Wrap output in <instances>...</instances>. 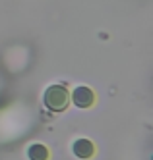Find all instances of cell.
Instances as JSON below:
<instances>
[{
  "label": "cell",
  "mask_w": 153,
  "mask_h": 160,
  "mask_svg": "<svg viewBox=\"0 0 153 160\" xmlns=\"http://www.w3.org/2000/svg\"><path fill=\"white\" fill-rule=\"evenodd\" d=\"M43 100H45V106L49 108V110L62 112V110H66L68 102H70V95H68L66 87H62V85H51L49 89L45 91Z\"/></svg>",
  "instance_id": "cell-1"
},
{
  "label": "cell",
  "mask_w": 153,
  "mask_h": 160,
  "mask_svg": "<svg viewBox=\"0 0 153 160\" xmlns=\"http://www.w3.org/2000/svg\"><path fill=\"white\" fill-rule=\"evenodd\" d=\"M72 100L78 108H89L93 106V102H95V93L89 89V87H76V91L72 93Z\"/></svg>",
  "instance_id": "cell-2"
},
{
  "label": "cell",
  "mask_w": 153,
  "mask_h": 160,
  "mask_svg": "<svg viewBox=\"0 0 153 160\" xmlns=\"http://www.w3.org/2000/svg\"><path fill=\"white\" fill-rule=\"evenodd\" d=\"M93 152H95V147L89 139H78L74 143V154L79 158H91Z\"/></svg>",
  "instance_id": "cell-3"
},
{
  "label": "cell",
  "mask_w": 153,
  "mask_h": 160,
  "mask_svg": "<svg viewBox=\"0 0 153 160\" xmlns=\"http://www.w3.org/2000/svg\"><path fill=\"white\" fill-rule=\"evenodd\" d=\"M27 156H29V160H46V158H49V151H46L45 145L37 143V145H31L29 147Z\"/></svg>",
  "instance_id": "cell-4"
}]
</instances>
